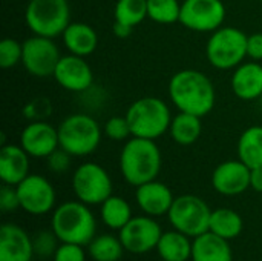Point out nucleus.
<instances>
[{"mask_svg": "<svg viewBox=\"0 0 262 261\" xmlns=\"http://www.w3.org/2000/svg\"><path fill=\"white\" fill-rule=\"evenodd\" d=\"M167 217L173 229L195 238L209 231L212 209L201 197L186 194L173 200Z\"/></svg>", "mask_w": 262, "mask_h": 261, "instance_id": "6e6552de", "label": "nucleus"}, {"mask_svg": "<svg viewBox=\"0 0 262 261\" xmlns=\"http://www.w3.org/2000/svg\"><path fill=\"white\" fill-rule=\"evenodd\" d=\"M247 57L253 62H262V32H255L247 37Z\"/></svg>", "mask_w": 262, "mask_h": 261, "instance_id": "4c0bfd02", "label": "nucleus"}, {"mask_svg": "<svg viewBox=\"0 0 262 261\" xmlns=\"http://www.w3.org/2000/svg\"><path fill=\"white\" fill-rule=\"evenodd\" d=\"M180 0H147V17L161 25L180 22Z\"/></svg>", "mask_w": 262, "mask_h": 261, "instance_id": "c756f323", "label": "nucleus"}, {"mask_svg": "<svg viewBox=\"0 0 262 261\" xmlns=\"http://www.w3.org/2000/svg\"><path fill=\"white\" fill-rule=\"evenodd\" d=\"M29 154L20 145H3L0 149V178L3 185L17 186L29 175Z\"/></svg>", "mask_w": 262, "mask_h": 261, "instance_id": "6ab92c4d", "label": "nucleus"}, {"mask_svg": "<svg viewBox=\"0 0 262 261\" xmlns=\"http://www.w3.org/2000/svg\"><path fill=\"white\" fill-rule=\"evenodd\" d=\"M238 158L250 169L262 166V126L247 128L238 140Z\"/></svg>", "mask_w": 262, "mask_h": 261, "instance_id": "b1692460", "label": "nucleus"}, {"mask_svg": "<svg viewBox=\"0 0 262 261\" xmlns=\"http://www.w3.org/2000/svg\"><path fill=\"white\" fill-rule=\"evenodd\" d=\"M250 188L255 192H262V166L250 171Z\"/></svg>", "mask_w": 262, "mask_h": 261, "instance_id": "58836bf2", "label": "nucleus"}, {"mask_svg": "<svg viewBox=\"0 0 262 261\" xmlns=\"http://www.w3.org/2000/svg\"><path fill=\"white\" fill-rule=\"evenodd\" d=\"M23 57V43H18L15 38H3L0 43V66L3 69H11L15 65L21 63Z\"/></svg>", "mask_w": 262, "mask_h": 261, "instance_id": "7c9ffc66", "label": "nucleus"}, {"mask_svg": "<svg viewBox=\"0 0 262 261\" xmlns=\"http://www.w3.org/2000/svg\"><path fill=\"white\" fill-rule=\"evenodd\" d=\"M52 106L51 102L48 98L38 97V98H32L31 102H28L23 108V115L29 120V122H41L45 120L48 115H51Z\"/></svg>", "mask_w": 262, "mask_h": 261, "instance_id": "72a5a7b5", "label": "nucleus"}, {"mask_svg": "<svg viewBox=\"0 0 262 261\" xmlns=\"http://www.w3.org/2000/svg\"><path fill=\"white\" fill-rule=\"evenodd\" d=\"M58 237L54 234V231L48 232V231H41L35 235V238H32V243H34V252L38 255V257H51L55 254L58 245H57Z\"/></svg>", "mask_w": 262, "mask_h": 261, "instance_id": "473e14b6", "label": "nucleus"}, {"mask_svg": "<svg viewBox=\"0 0 262 261\" xmlns=\"http://www.w3.org/2000/svg\"><path fill=\"white\" fill-rule=\"evenodd\" d=\"M126 118L132 129V137H141L149 140L160 138L169 131L172 115L167 103L158 97H141L135 100L127 112Z\"/></svg>", "mask_w": 262, "mask_h": 261, "instance_id": "20e7f679", "label": "nucleus"}, {"mask_svg": "<svg viewBox=\"0 0 262 261\" xmlns=\"http://www.w3.org/2000/svg\"><path fill=\"white\" fill-rule=\"evenodd\" d=\"M226 20L223 0H184L181 2L180 23L195 32H213Z\"/></svg>", "mask_w": 262, "mask_h": 261, "instance_id": "9d476101", "label": "nucleus"}, {"mask_svg": "<svg viewBox=\"0 0 262 261\" xmlns=\"http://www.w3.org/2000/svg\"><path fill=\"white\" fill-rule=\"evenodd\" d=\"M203 131L201 125V117L189 114V112H180L172 118L169 132L170 137L175 143L181 146H189L193 145Z\"/></svg>", "mask_w": 262, "mask_h": 261, "instance_id": "393cba45", "label": "nucleus"}, {"mask_svg": "<svg viewBox=\"0 0 262 261\" xmlns=\"http://www.w3.org/2000/svg\"><path fill=\"white\" fill-rule=\"evenodd\" d=\"M20 146L35 158H46L60 148L58 129L48 122H31L20 134Z\"/></svg>", "mask_w": 262, "mask_h": 261, "instance_id": "dca6fc26", "label": "nucleus"}, {"mask_svg": "<svg viewBox=\"0 0 262 261\" xmlns=\"http://www.w3.org/2000/svg\"><path fill=\"white\" fill-rule=\"evenodd\" d=\"M52 77L63 89L71 92H84L94 82L92 69L86 63L84 57L74 54L61 55Z\"/></svg>", "mask_w": 262, "mask_h": 261, "instance_id": "4468645a", "label": "nucleus"}, {"mask_svg": "<svg viewBox=\"0 0 262 261\" xmlns=\"http://www.w3.org/2000/svg\"><path fill=\"white\" fill-rule=\"evenodd\" d=\"M61 55L55 42L49 37L32 35L23 42V57L21 65L25 69L38 78H45L54 75L57 63Z\"/></svg>", "mask_w": 262, "mask_h": 261, "instance_id": "9b49d317", "label": "nucleus"}, {"mask_svg": "<svg viewBox=\"0 0 262 261\" xmlns=\"http://www.w3.org/2000/svg\"><path fill=\"white\" fill-rule=\"evenodd\" d=\"M20 208L31 215H45L55 206V189L51 182L37 174H29L17 186Z\"/></svg>", "mask_w": 262, "mask_h": 261, "instance_id": "f8f14e48", "label": "nucleus"}, {"mask_svg": "<svg viewBox=\"0 0 262 261\" xmlns=\"http://www.w3.org/2000/svg\"><path fill=\"white\" fill-rule=\"evenodd\" d=\"M124 251L126 249L120 237L109 234L95 235V238L88 245V254L94 261H120Z\"/></svg>", "mask_w": 262, "mask_h": 261, "instance_id": "cd10ccee", "label": "nucleus"}, {"mask_svg": "<svg viewBox=\"0 0 262 261\" xmlns=\"http://www.w3.org/2000/svg\"><path fill=\"white\" fill-rule=\"evenodd\" d=\"M112 188L107 171L92 162L80 165L72 175V189L77 198L89 206L101 205L112 195Z\"/></svg>", "mask_w": 262, "mask_h": 261, "instance_id": "1a4fd4ad", "label": "nucleus"}, {"mask_svg": "<svg viewBox=\"0 0 262 261\" xmlns=\"http://www.w3.org/2000/svg\"><path fill=\"white\" fill-rule=\"evenodd\" d=\"M160 261H164V260H160Z\"/></svg>", "mask_w": 262, "mask_h": 261, "instance_id": "a19ab883", "label": "nucleus"}, {"mask_svg": "<svg viewBox=\"0 0 262 261\" xmlns=\"http://www.w3.org/2000/svg\"><path fill=\"white\" fill-rule=\"evenodd\" d=\"M192 261H233V251L229 240L207 231L193 238Z\"/></svg>", "mask_w": 262, "mask_h": 261, "instance_id": "412c9836", "label": "nucleus"}, {"mask_svg": "<svg viewBox=\"0 0 262 261\" xmlns=\"http://www.w3.org/2000/svg\"><path fill=\"white\" fill-rule=\"evenodd\" d=\"M232 91L241 100H256L262 95V65L243 62L232 75Z\"/></svg>", "mask_w": 262, "mask_h": 261, "instance_id": "aec40b11", "label": "nucleus"}, {"mask_svg": "<svg viewBox=\"0 0 262 261\" xmlns=\"http://www.w3.org/2000/svg\"><path fill=\"white\" fill-rule=\"evenodd\" d=\"M100 209V215L103 223L115 231L123 229L132 218V209L130 205L118 195H111L109 198H106L101 205Z\"/></svg>", "mask_w": 262, "mask_h": 261, "instance_id": "bb28decb", "label": "nucleus"}, {"mask_svg": "<svg viewBox=\"0 0 262 261\" xmlns=\"http://www.w3.org/2000/svg\"><path fill=\"white\" fill-rule=\"evenodd\" d=\"M247 37L235 26H221L212 32L206 45L209 63L216 69H235L247 57Z\"/></svg>", "mask_w": 262, "mask_h": 261, "instance_id": "423d86ee", "label": "nucleus"}, {"mask_svg": "<svg viewBox=\"0 0 262 261\" xmlns=\"http://www.w3.org/2000/svg\"><path fill=\"white\" fill-rule=\"evenodd\" d=\"M20 208V200L15 186L3 185L0 189V209L3 212H12Z\"/></svg>", "mask_w": 262, "mask_h": 261, "instance_id": "e433bc0d", "label": "nucleus"}, {"mask_svg": "<svg viewBox=\"0 0 262 261\" xmlns=\"http://www.w3.org/2000/svg\"><path fill=\"white\" fill-rule=\"evenodd\" d=\"M61 37L66 49L74 55L88 57L98 46V35L95 29L83 22H71Z\"/></svg>", "mask_w": 262, "mask_h": 261, "instance_id": "4be33fe9", "label": "nucleus"}, {"mask_svg": "<svg viewBox=\"0 0 262 261\" xmlns=\"http://www.w3.org/2000/svg\"><path fill=\"white\" fill-rule=\"evenodd\" d=\"M103 132L107 138H111L114 142H123V140H129V137H132V129H130V125H129L126 115L124 117H120V115L111 117L104 123Z\"/></svg>", "mask_w": 262, "mask_h": 261, "instance_id": "2f4dec72", "label": "nucleus"}, {"mask_svg": "<svg viewBox=\"0 0 262 261\" xmlns=\"http://www.w3.org/2000/svg\"><path fill=\"white\" fill-rule=\"evenodd\" d=\"M114 14L117 22L134 28L147 17V0H117Z\"/></svg>", "mask_w": 262, "mask_h": 261, "instance_id": "c85d7f7f", "label": "nucleus"}, {"mask_svg": "<svg viewBox=\"0 0 262 261\" xmlns=\"http://www.w3.org/2000/svg\"><path fill=\"white\" fill-rule=\"evenodd\" d=\"M34 254L32 238L23 228L14 223L0 228V261H31Z\"/></svg>", "mask_w": 262, "mask_h": 261, "instance_id": "f3484780", "label": "nucleus"}, {"mask_svg": "<svg viewBox=\"0 0 262 261\" xmlns=\"http://www.w3.org/2000/svg\"><path fill=\"white\" fill-rule=\"evenodd\" d=\"M261 2H262V0H261Z\"/></svg>", "mask_w": 262, "mask_h": 261, "instance_id": "79ce46f5", "label": "nucleus"}, {"mask_svg": "<svg viewBox=\"0 0 262 261\" xmlns=\"http://www.w3.org/2000/svg\"><path fill=\"white\" fill-rule=\"evenodd\" d=\"M60 148L72 157H84L97 151L103 131L97 120L88 114H72L58 125Z\"/></svg>", "mask_w": 262, "mask_h": 261, "instance_id": "39448f33", "label": "nucleus"}, {"mask_svg": "<svg viewBox=\"0 0 262 261\" xmlns=\"http://www.w3.org/2000/svg\"><path fill=\"white\" fill-rule=\"evenodd\" d=\"M250 171L252 169L239 158L223 162L212 174V186L221 195H239L250 188Z\"/></svg>", "mask_w": 262, "mask_h": 261, "instance_id": "2eb2a0df", "label": "nucleus"}, {"mask_svg": "<svg viewBox=\"0 0 262 261\" xmlns=\"http://www.w3.org/2000/svg\"><path fill=\"white\" fill-rule=\"evenodd\" d=\"M71 154L66 152L64 149L58 148L55 149L49 157H46V163H48V168L55 172V174H61V172H66L71 166Z\"/></svg>", "mask_w": 262, "mask_h": 261, "instance_id": "c9c22d12", "label": "nucleus"}, {"mask_svg": "<svg viewBox=\"0 0 262 261\" xmlns=\"http://www.w3.org/2000/svg\"><path fill=\"white\" fill-rule=\"evenodd\" d=\"M161 151L155 140L132 137L120 154V171L123 178L138 188L147 182L157 180L161 171Z\"/></svg>", "mask_w": 262, "mask_h": 261, "instance_id": "f03ea898", "label": "nucleus"}, {"mask_svg": "<svg viewBox=\"0 0 262 261\" xmlns=\"http://www.w3.org/2000/svg\"><path fill=\"white\" fill-rule=\"evenodd\" d=\"M135 200L146 215L160 217L169 214L175 197L167 185L152 180L137 188Z\"/></svg>", "mask_w": 262, "mask_h": 261, "instance_id": "a211bd4d", "label": "nucleus"}, {"mask_svg": "<svg viewBox=\"0 0 262 261\" xmlns=\"http://www.w3.org/2000/svg\"><path fill=\"white\" fill-rule=\"evenodd\" d=\"M112 29H114V34L118 37V38H127L130 34H132V26H129V25H124V23H121V22H114V26H112Z\"/></svg>", "mask_w": 262, "mask_h": 261, "instance_id": "ea45409f", "label": "nucleus"}, {"mask_svg": "<svg viewBox=\"0 0 262 261\" xmlns=\"http://www.w3.org/2000/svg\"><path fill=\"white\" fill-rule=\"evenodd\" d=\"M169 97L180 112L204 117L212 112L216 92L212 80L201 71L183 69L172 75L169 82Z\"/></svg>", "mask_w": 262, "mask_h": 261, "instance_id": "f257e3e1", "label": "nucleus"}, {"mask_svg": "<svg viewBox=\"0 0 262 261\" xmlns=\"http://www.w3.org/2000/svg\"><path fill=\"white\" fill-rule=\"evenodd\" d=\"M161 235V226L154 217L149 215L132 217L118 234L124 249L135 255H143L152 249H157Z\"/></svg>", "mask_w": 262, "mask_h": 261, "instance_id": "ddd939ff", "label": "nucleus"}, {"mask_svg": "<svg viewBox=\"0 0 262 261\" xmlns=\"http://www.w3.org/2000/svg\"><path fill=\"white\" fill-rule=\"evenodd\" d=\"M192 243L189 235L173 229L163 232L157 252L164 261H187L192 258Z\"/></svg>", "mask_w": 262, "mask_h": 261, "instance_id": "5701e85b", "label": "nucleus"}, {"mask_svg": "<svg viewBox=\"0 0 262 261\" xmlns=\"http://www.w3.org/2000/svg\"><path fill=\"white\" fill-rule=\"evenodd\" d=\"M243 228H244L243 217L236 211L229 208H220L212 211L210 226H209L210 232L230 242L238 235H241Z\"/></svg>", "mask_w": 262, "mask_h": 261, "instance_id": "a878e982", "label": "nucleus"}, {"mask_svg": "<svg viewBox=\"0 0 262 261\" xmlns=\"http://www.w3.org/2000/svg\"><path fill=\"white\" fill-rule=\"evenodd\" d=\"M51 229L61 243H74L88 246L97 232V220L89 205L77 202H64L55 208L51 218Z\"/></svg>", "mask_w": 262, "mask_h": 261, "instance_id": "7ed1b4c3", "label": "nucleus"}, {"mask_svg": "<svg viewBox=\"0 0 262 261\" xmlns=\"http://www.w3.org/2000/svg\"><path fill=\"white\" fill-rule=\"evenodd\" d=\"M25 20L35 35L54 38L61 35L71 23L68 0H29Z\"/></svg>", "mask_w": 262, "mask_h": 261, "instance_id": "0eeeda50", "label": "nucleus"}, {"mask_svg": "<svg viewBox=\"0 0 262 261\" xmlns=\"http://www.w3.org/2000/svg\"><path fill=\"white\" fill-rule=\"evenodd\" d=\"M84 246L74 245V243H61L55 254L52 255L54 261H86Z\"/></svg>", "mask_w": 262, "mask_h": 261, "instance_id": "f704fd0d", "label": "nucleus"}]
</instances>
